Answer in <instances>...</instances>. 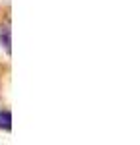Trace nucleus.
<instances>
[{"label": "nucleus", "mask_w": 140, "mask_h": 145, "mask_svg": "<svg viewBox=\"0 0 140 145\" xmlns=\"http://www.w3.org/2000/svg\"><path fill=\"white\" fill-rule=\"evenodd\" d=\"M12 126V114L8 108H0V130H10Z\"/></svg>", "instance_id": "obj_2"}, {"label": "nucleus", "mask_w": 140, "mask_h": 145, "mask_svg": "<svg viewBox=\"0 0 140 145\" xmlns=\"http://www.w3.org/2000/svg\"><path fill=\"white\" fill-rule=\"evenodd\" d=\"M10 16H8V12L4 14V16H0V48L4 50V54H6V58H10L12 54V39H10Z\"/></svg>", "instance_id": "obj_1"}]
</instances>
